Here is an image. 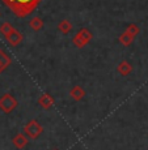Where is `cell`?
<instances>
[{"label":"cell","instance_id":"obj_1","mask_svg":"<svg viewBox=\"0 0 148 150\" xmlns=\"http://www.w3.org/2000/svg\"><path fill=\"white\" fill-rule=\"evenodd\" d=\"M3 3L19 18H24L38 7L41 0H3Z\"/></svg>","mask_w":148,"mask_h":150},{"label":"cell","instance_id":"obj_2","mask_svg":"<svg viewBox=\"0 0 148 150\" xmlns=\"http://www.w3.org/2000/svg\"><path fill=\"white\" fill-rule=\"evenodd\" d=\"M93 38V34H92L91 30H88L87 28H83L77 31V34L72 38V43L75 45V47L77 48H83L88 45L89 42Z\"/></svg>","mask_w":148,"mask_h":150},{"label":"cell","instance_id":"obj_3","mask_svg":"<svg viewBox=\"0 0 148 150\" xmlns=\"http://www.w3.org/2000/svg\"><path fill=\"white\" fill-rule=\"evenodd\" d=\"M19 106V102L12 94H3L0 97V110L4 114H11L12 111L16 110V107Z\"/></svg>","mask_w":148,"mask_h":150},{"label":"cell","instance_id":"obj_4","mask_svg":"<svg viewBox=\"0 0 148 150\" xmlns=\"http://www.w3.org/2000/svg\"><path fill=\"white\" fill-rule=\"evenodd\" d=\"M24 131H25V134L28 136V138L37 140V138L41 136V133H42L43 128H42V125L37 122V120H30V122L25 125Z\"/></svg>","mask_w":148,"mask_h":150},{"label":"cell","instance_id":"obj_5","mask_svg":"<svg viewBox=\"0 0 148 150\" xmlns=\"http://www.w3.org/2000/svg\"><path fill=\"white\" fill-rule=\"evenodd\" d=\"M22 34L20 33L17 29H13L12 31H11L8 35H5V39H7V42L9 43L11 46H13V47H16V46H19L20 43L22 42Z\"/></svg>","mask_w":148,"mask_h":150},{"label":"cell","instance_id":"obj_6","mask_svg":"<svg viewBox=\"0 0 148 150\" xmlns=\"http://www.w3.org/2000/svg\"><path fill=\"white\" fill-rule=\"evenodd\" d=\"M54 102H55L54 98L51 97L49 93H43L42 96L38 98V105L45 110H50L54 106Z\"/></svg>","mask_w":148,"mask_h":150},{"label":"cell","instance_id":"obj_7","mask_svg":"<svg viewBox=\"0 0 148 150\" xmlns=\"http://www.w3.org/2000/svg\"><path fill=\"white\" fill-rule=\"evenodd\" d=\"M12 142L17 149H24L25 146L28 145L29 138H28L26 134H24V133H17L16 136L12 138Z\"/></svg>","mask_w":148,"mask_h":150},{"label":"cell","instance_id":"obj_8","mask_svg":"<svg viewBox=\"0 0 148 150\" xmlns=\"http://www.w3.org/2000/svg\"><path fill=\"white\" fill-rule=\"evenodd\" d=\"M69 96L74 100H76V102H79L84 97H85V91H84V89L81 88L80 85H76L74 86V88L71 89V91H69Z\"/></svg>","mask_w":148,"mask_h":150},{"label":"cell","instance_id":"obj_9","mask_svg":"<svg viewBox=\"0 0 148 150\" xmlns=\"http://www.w3.org/2000/svg\"><path fill=\"white\" fill-rule=\"evenodd\" d=\"M117 71L119 72L122 76H129V74L132 72V65L130 64L129 62L123 60V62H121L119 64L117 65Z\"/></svg>","mask_w":148,"mask_h":150},{"label":"cell","instance_id":"obj_10","mask_svg":"<svg viewBox=\"0 0 148 150\" xmlns=\"http://www.w3.org/2000/svg\"><path fill=\"white\" fill-rule=\"evenodd\" d=\"M9 65H11V57L0 48V73H3Z\"/></svg>","mask_w":148,"mask_h":150},{"label":"cell","instance_id":"obj_11","mask_svg":"<svg viewBox=\"0 0 148 150\" xmlns=\"http://www.w3.org/2000/svg\"><path fill=\"white\" fill-rule=\"evenodd\" d=\"M58 30L62 34H68L72 30V24L68 20H62V21L58 24Z\"/></svg>","mask_w":148,"mask_h":150},{"label":"cell","instance_id":"obj_12","mask_svg":"<svg viewBox=\"0 0 148 150\" xmlns=\"http://www.w3.org/2000/svg\"><path fill=\"white\" fill-rule=\"evenodd\" d=\"M134 39H135V37H132L131 34L127 33L126 30H124L123 33H122L121 35H119V42H121L123 46H126V47H127V46L131 45V43L134 42Z\"/></svg>","mask_w":148,"mask_h":150},{"label":"cell","instance_id":"obj_13","mask_svg":"<svg viewBox=\"0 0 148 150\" xmlns=\"http://www.w3.org/2000/svg\"><path fill=\"white\" fill-rule=\"evenodd\" d=\"M29 26L30 29H33L34 31H39L43 28V21L41 17H33V18L29 21Z\"/></svg>","mask_w":148,"mask_h":150},{"label":"cell","instance_id":"obj_14","mask_svg":"<svg viewBox=\"0 0 148 150\" xmlns=\"http://www.w3.org/2000/svg\"><path fill=\"white\" fill-rule=\"evenodd\" d=\"M13 29L14 28L12 26V24H9V22H4V24H1V26H0V33L5 37V35H8Z\"/></svg>","mask_w":148,"mask_h":150},{"label":"cell","instance_id":"obj_15","mask_svg":"<svg viewBox=\"0 0 148 150\" xmlns=\"http://www.w3.org/2000/svg\"><path fill=\"white\" fill-rule=\"evenodd\" d=\"M126 31L127 33H130L132 37H136L139 33H140V29H139L138 25H135V24H131V25H129L126 29Z\"/></svg>","mask_w":148,"mask_h":150},{"label":"cell","instance_id":"obj_16","mask_svg":"<svg viewBox=\"0 0 148 150\" xmlns=\"http://www.w3.org/2000/svg\"><path fill=\"white\" fill-rule=\"evenodd\" d=\"M53 150H58V149H53Z\"/></svg>","mask_w":148,"mask_h":150},{"label":"cell","instance_id":"obj_17","mask_svg":"<svg viewBox=\"0 0 148 150\" xmlns=\"http://www.w3.org/2000/svg\"><path fill=\"white\" fill-rule=\"evenodd\" d=\"M0 14H1V13H0Z\"/></svg>","mask_w":148,"mask_h":150}]
</instances>
